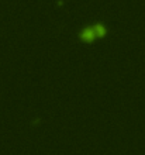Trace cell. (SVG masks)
Returning <instances> with one entry per match:
<instances>
[{
	"mask_svg": "<svg viewBox=\"0 0 145 155\" xmlns=\"http://www.w3.org/2000/svg\"><path fill=\"white\" fill-rule=\"evenodd\" d=\"M94 37H96V34H94L93 27H87V28H85L81 33V38L83 41H86V42H92V41L94 40Z\"/></svg>",
	"mask_w": 145,
	"mask_h": 155,
	"instance_id": "obj_1",
	"label": "cell"
},
{
	"mask_svg": "<svg viewBox=\"0 0 145 155\" xmlns=\"http://www.w3.org/2000/svg\"><path fill=\"white\" fill-rule=\"evenodd\" d=\"M93 30H94V34H96V37L99 35V37H103L106 34V28L103 27L101 24H96L94 27H93Z\"/></svg>",
	"mask_w": 145,
	"mask_h": 155,
	"instance_id": "obj_2",
	"label": "cell"
}]
</instances>
